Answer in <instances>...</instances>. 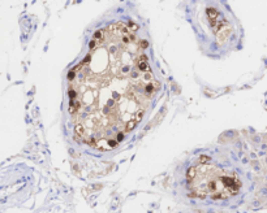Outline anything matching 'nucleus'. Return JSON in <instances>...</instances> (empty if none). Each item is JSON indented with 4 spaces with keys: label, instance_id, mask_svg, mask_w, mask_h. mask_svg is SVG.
I'll list each match as a JSON object with an SVG mask.
<instances>
[{
    "label": "nucleus",
    "instance_id": "f257e3e1",
    "mask_svg": "<svg viewBox=\"0 0 267 213\" xmlns=\"http://www.w3.org/2000/svg\"><path fill=\"white\" fill-rule=\"evenodd\" d=\"M137 124H138V122H137L136 118L133 117L132 120H129L128 122H126V126H125V130H124V131H132L133 129L137 126Z\"/></svg>",
    "mask_w": 267,
    "mask_h": 213
},
{
    "label": "nucleus",
    "instance_id": "f03ea898",
    "mask_svg": "<svg viewBox=\"0 0 267 213\" xmlns=\"http://www.w3.org/2000/svg\"><path fill=\"white\" fill-rule=\"evenodd\" d=\"M137 68H138L140 72H149L150 70L147 61H138V63H137Z\"/></svg>",
    "mask_w": 267,
    "mask_h": 213
},
{
    "label": "nucleus",
    "instance_id": "7ed1b4c3",
    "mask_svg": "<svg viewBox=\"0 0 267 213\" xmlns=\"http://www.w3.org/2000/svg\"><path fill=\"white\" fill-rule=\"evenodd\" d=\"M74 131H76V134H77L78 136H82V138H83L85 127H83V125H81V124H77V125H76V127H74Z\"/></svg>",
    "mask_w": 267,
    "mask_h": 213
},
{
    "label": "nucleus",
    "instance_id": "20e7f679",
    "mask_svg": "<svg viewBox=\"0 0 267 213\" xmlns=\"http://www.w3.org/2000/svg\"><path fill=\"white\" fill-rule=\"evenodd\" d=\"M218 11L215 9V8H207V16H209V18H211V20H215L216 17H218Z\"/></svg>",
    "mask_w": 267,
    "mask_h": 213
},
{
    "label": "nucleus",
    "instance_id": "39448f33",
    "mask_svg": "<svg viewBox=\"0 0 267 213\" xmlns=\"http://www.w3.org/2000/svg\"><path fill=\"white\" fill-rule=\"evenodd\" d=\"M195 168L194 166H192V168H189V170H188V173H186V178H188V181H192L193 178H194V176H195Z\"/></svg>",
    "mask_w": 267,
    "mask_h": 213
},
{
    "label": "nucleus",
    "instance_id": "423d86ee",
    "mask_svg": "<svg viewBox=\"0 0 267 213\" xmlns=\"http://www.w3.org/2000/svg\"><path fill=\"white\" fill-rule=\"evenodd\" d=\"M68 95H69V100H76V97H77V92H76V90L72 88V87H69Z\"/></svg>",
    "mask_w": 267,
    "mask_h": 213
},
{
    "label": "nucleus",
    "instance_id": "0eeeda50",
    "mask_svg": "<svg viewBox=\"0 0 267 213\" xmlns=\"http://www.w3.org/2000/svg\"><path fill=\"white\" fill-rule=\"evenodd\" d=\"M143 111L141 109V111H138V112H136V116H134V118H136V121L137 122H141L142 121V117H143Z\"/></svg>",
    "mask_w": 267,
    "mask_h": 213
},
{
    "label": "nucleus",
    "instance_id": "6e6552de",
    "mask_svg": "<svg viewBox=\"0 0 267 213\" xmlns=\"http://www.w3.org/2000/svg\"><path fill=\"white\" fill-rule=\"evenodd\" d=\"M209 156H206V155H202L199 157V164H209Z\"/></svg>",
    "mask_w": 267,
    "mask_h": 213
},
{
    "label": "nucleus",
    "instance_id": "1a4fd4ad",
    "mask_svg": "<svg viewBox=\"0 0 267 213\" xmlns=\"http://www.w3.org/2000/svg\"><path fill=\"white\" fill-rule=\"evenodd\" d=\"M147 47H149V42H147V40H141L140 48H141V49H146Z\"/></svg>",
    "mask_w": 267,
    "mask_h": 213
},
{
    "label": "nucleus",
    "instance_id": "9d476101",
    "mask_svg": "<svg viewBox=\"0 0 267 213\" xmlns=\"http://www.w3.org/2000/svg\"><path fill=\"white\" fill-rule=\"evenodd\" d=\"M128 27H130V31H134V30L138 29V26H137L136 24H133V22H129V24H128Z\"/></svg>",
    "mask_w": 267,
    "mask_h": 213
},
{
    "label": "nucleus",
    "instance_id": "9b49d317",
    "mask_svg": "<svg viewBox=\"0 0 267 213\" xmlns=\"http://www.w3.org/2000/svg\"><path fill=\"white\" fill-rule=\"evenodd\" d=\"M138 61H147V56L145 55V53H141L138 56Z\"/></svg>",
    "mask_w": 267,
    "mask_h": 213
}]
</instances>
